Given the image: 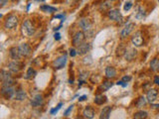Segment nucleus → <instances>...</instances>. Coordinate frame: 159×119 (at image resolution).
I'll list each match as a JSON object with an SVG mask.
<instances>
[{"mask_svg": "<svg viewBox=\"0 0 159 119\" xmlns=\"http://www.w3.org/2000/svg\"><path fill=\"white\" fill-rule=\"evenodd\" d=\"M35 31H36V29H35L34 25L32 24V22L29 19L25 20L22 24V34L26 37H31L35 34Z\"/></svg>", "mask_w": 159, "mask_h": 119, "instance_id": "1", "label": "nucleus"}, {"mask_svg": "<svg viewBox=\"0 0 159 119\" xmlns=\"http://www.w3.org/2000/svg\"><path fill=\"white\" fill-rule=\"evenodd\" d=\"M0 77H1L2 80V85H6V87H13L15 80L14 78L11 77L10 73L6 72V70H1V75H0Z\"/></svg>", "mask_w": 159, "mask_h": 119, "instance_id": "2", "label": "nucleus"}, {"mask_svg": "<svg viewBox=\"0 0 159 119\" xmlns=\"http://www.w3.org/2000/svg\"><path fill=\"white\" fill-rule=\"evenodd\" d=\"M18 25V17L14 14H10L7 16L6 20L4 22V26L6 29H13Z\"/></svg>", "mask_w": 159, "mask_h": 119, "instance_id": "3", "label": "nucleus"}, {"mask_svg": "<svg viewBox=\"0 0 159 119\" xmlns=\"http://www.w3.org/2000/svg\"><path fill=\"white\" fill-rule=\"evenodd\" d=\"M15 88L13 87H6V85H2L1 88V94L2 96H4L6 99H10L15 95Z\"/></svg>", "mask_w": 159, "mask_h": 119, "instance_id": "4", "label": "nucleus"}, {"mask_svg": "<svg viewBox=\"0 0 159 119\" xmlns=\"http://www.w3.org/2000/svg\"><path fill=\"white\" fill-rule=\"evenodd\" d=\"M108 17H110V19H112L115 22H119V23L120 22H122V20H123L122 15L118 9L110 10V12H108Z\"/></svg>", "mask_w": 159, "mask_h": 119, "instance_id": "5", "label": "nucleus"}, {"mask_svg": "<svg viewBox=\"0 0 159 119\" xmlns=\"http://www.w3.org/2000/svg\"><path fill=\"white\" fill-rule=\"evenodd\" d=\"M85 39H86V36L84 34V32H78L75 34V36L73 37V40H72V43L75 47H79L81 44L85 42Z\"/></svg>", "mask_w": 159, "mask_h": 119, "instance_id": "6", "label": "nucleus"}, {"mask_svg": "<svg viewBox=\"0 0 159 119\" xmlns=\"http://www.w3.org/2000/svg\"><path fill=\"white\" fill-rule=\"evenodd\" d=\"M131 42L135 47H141L143 45V37L141 35V32H136L131 38Z\"/></svg>", "mask_w": 159, "mask_h": 119, "instance_id": "7", "label": "nucleus"}, {"mask_svg": "<svg viewBox=\"0 0 159 119\" xmlns=\"http://www.w3.org/2000/svg\"><path fill=\"white\" fill-rule=\"evenodd\" d=\"M18 48L20 51V54H21V56H23V57H28V56L31 55L32 49L27 43H23V44L20 45Z\"/></svg>", "mask_w": 159, "mask_h": 119, "instance_id": "8", "label": "nucleus"}, {"mask_svg": "<svg viewBox=\"0 0 159 119\" xmlns=\"http://www.w3.org/2000/svg\"><path fill=\"white\" fill-rule=\"evenodd\" d=\"M66 63H67V55H64L62 57L58 58L54 62V68L56 70H61L65 67Z\"/></svg>", "mask_w": 159, "mask_h": 119, "instance_id": "9", "label": "nucleus"}, {"mask_svg": "<svg viewBox=\"0 0 159 119\" xmlns=\"http://www.w3.org/2000/svg\"><path fill=\"white\" fill-rule=\"evenodd\" d=\"M135 25L134 23H128L124 26V28L122 30V32H120V36L122 38H125L127 36H129V34L131 32L133 31V29H134Z\"/></svg>", "mask_w": 159, "mask_h": 119, "instance_id": "10", "label": "nucleus"}, {"mask_svg": "<svg viewBox=\"0 0 159 119\" xmlns=\"http://www.w3.org/2000/svg\"><path fill=\"white\" fill-rule=\"evenodd\" d=\"M22 69V64L18 61H13V62L8 64V70L12 73H18Z\"/></svg>", "mask_w": 159, "mask_h": 119, "instance_id": "11", "label": "nucleus"}, {"mask_svg": "<svg viewBox=\"0 0 159 119\" xmlns=\"http://www.w3.org/2000/svg\"><path fill=\"white\" fill-rule=\"evenodd\" d=\"M90 43H83V44H81L79 47H78V54L79 55H86L88 54V52H90Z\"/></svg>", "mask_w": 159, "mask_h": 119, "instance_id": "12", "label": "nucleus"}, {"mask_svg": "<svg viewBox=\"0 0 159 119\" xmlns=\"http://www.w3.org/2000/svg\"><path fill=\"white\" fill-rule=\"evenodd\" d=\"M79 25L84 31H89V30H90V28H92V22H90V19H87V18L81 19L79 22Z\"/></svg>", "mask_w": 159, "mask_h": 119, "instance_id": "13", "label": "nucleus"}, {"mask_svg": "<svg viewBox=\"0 0 159 119\" xmlns=\"http://www.w3.org/2000/svg\"><path fill=\"white\" fill-rule=\"evenodd\" d=\"M112 110V109L110 106H105V107H103L100 113V119H110Z\"/></svg>", "mask_w": 159, "mask_h": 119, "instance_id": "14", "label": "nucleus"}, {"mask_svg": "<svg viewBox=\"0 0 159 119\" xmlns=\"http://www.w3.org/2000/svg\"><path fill=\"white\" fill-rule=\"evenodd\" d=\"M157 95H158V92L157 90L154 89V88H151L147 92V95H146V98H147V101L150 103L154 102L155 99L157 98Z\"/></svg>", "mask_w": 159, "mask_h": 119, "instance_id": "15", "label": "nucleus"}, {"mask_svg": "<svg viewBox=\"0 0 159 119\" xmlns=\"http://www.w3.org/2000/svg\"><path fill=\"white\" fill-rule=\"evenodd\" d=\"M9 56L11 59H13L15 61L19 60L20 56H21V54H20V51H19V48L18 47H13L11 48V49L9 50Z\"/></svg>", "mask_w": 159, "mask_h": 119, "instance_id": "16", "label": "nucleus"}, {"mask_svg": "<svg viewBox=\"0 0 159 119\" xmlns=\"http://www.w3.org/2000/svg\"><path fill=\"white\" fill-rule=\"evenodd\" d=\"M83 115L86 119H93L95 117V110L90 106H87L83 111Z\"/></svg>", "mask_w": 159, "mask_h": 119, "instance_id": "17", "label": "nucleus"}, {"mask_svg": "<svg viewBox=\"0 0 159 119\" xmlns=\"http://www.w3.org/2000/svg\"><path fill=\"white\" fill-rule=\"evenodd\" d=\"M136 54H137V51L135 49H129L128 51L126 50L124 54V59L126 61H132L136 57Z\"/></svg>", "mask_w": 159, "mask_h": 119, "instance_id": "18", "label": "nucleus"}, {"mask_svg": "<svg viewBox=\"0 0 159 119\" xmlns=\"http://www.w3.org/2000/svg\"><path fill=\"white\" fill-rule=\"evenodd\" d=\"M42 103H43V96L41 94H36L31 99V105L34 106V107L40 106Z\"/></svg>", "mask_w": 159, "mask_h": 119, "instance_id": "19", "label": "nucleus"}, {"mask_svg": "<svg viewBox=\"0 0 159 119\" xmlns=\"http://www.w3.org/2000/svg\"><path fill=\"white\" fill-rule=\"evenodd\" d=\"M113 85V83L112 82H103L102 84L98 87V92H107V90L110 89V87H112Z\"/></svg>", "mask_w": 159, "mask_h": 119, "instance_id": "20", "label": "nucleus"}, {"mask_svg": "<svg viewBox=\"0 0 159 119\" xmlns=\"http://www.w3.org/2000/svg\"><path fill=\"white\" fill-rule=\"evenodd\" d=\"M14 97H15V99H16V100L21 101V100H24L25 98L27 97V94H26V92H25L23 89L19 88V89H17L16 92H15Z\"/></svg>", "mask_w": 159, "mask_h": 119, "instance_id": "21", "label": "nucleus"}, {"mask_svg": "<svg viewBox=\"0 0 159 119\" xmlns=\"http://www.w3.org/2000/svg\"><path fill=\"white\" fill-rule=\"evenodd\" d=\"M107 96H105V95H103V94H97V95H95L94 101H95V104L102 105L105 102H107Z\"/></svg>", "mask_w": 159, "mask_h": 119, "instance_id": "22", "label": "nucleus"}, {"mask_svg": "<svg viewBox=\"0 0 159 119\" xmlns=\"http://www.w3.org/2000/svg\"><path fill=\"white\" fill-rule=\"evenodd\" d=\"M40 10L43 12H46V13H55L58 9L56 7L50 6V5H42V6H40Z\"/></svg>", "mask_w": 159, "mask_h": 119, "instance_id": "23", "label": "nucleus"}, {"mask_svg": "<svg viewBox=\"0 0 159 119\" xmlns=\"http://www.w3.org/2000/svg\"><path fill=\"white\" fill-rule=\"evenodd\" d=\"M113 3V0H105V2H102L100 6V11H107L112 7V5Z\"/></svg>", "mask_w": 159, "mask_h": 119, "instance_id": "24", "label": "nucleus"}, {"mask_svg": "<svg viewBox=\"0 0 159 119\" xmlns=\"http://www.w3.org/2000/svg\"><path fill=\"white\" fill-rule=\"evenodd\" d=\"M105 75L108 78L114 77L117 75V70H115L113 67H107V69H105Z\"/></svg>", "mask_w": 159, "mask_h": 119, "instance_id": "25", "label": "nucleus"}, {"mask_svg": "<svg viewBox=\"0 0 159 119\" xmlns=\"http://www.w3.org/2000/svg\"><path fill=\"white\" fill-rule=\"evenodd\" d=\"M36 75H37L36 70L33 69V68H29V69L27 70V73L24 77H25V80H32V78H34L36 77Z\"/></svg>", "mask_w": 159, "mask_h": 119, "instance_id": "26", "label": "nucleus"}, {"mask_svg": "<svg viewBox=\"0 0 159 119\" xmlns=\"http://www.w3.org/2000/svg\"><path fill=\"white\" fill-rule=\"evenodd\" d=\"M148 116V113L146 111H143V110H139L137 112L134 113L133 115V119H146Z\"/></svg>", "mask_w": 159, "mask_h": 119, "instance_id": "27", "label": "nucleus"}, {"mask_svg": "<svg viewBox=\"0 0 159 119\" xmlns=\"http://www.w3.org/2000/svg\"><path fill=\"white\" fill-rule=\"evenodd\" d=\"M135 17L137 20H141L145 17V10L142 8V7H137L136 9V14H135Z\"/></svg>", "mask_w": 159, "mask_h": 119, "instance_id": "28", "label": "nucleus"}, {"mask_svg": "<svg viewBox=\"0 0 159 119\" xmlns=\"http://www.w3.org/2000/svg\"><path fill=\"white\" fill-rule=\"evenodd\" d=\"M150 69L153 72H157L159 70V60L158 59H153L150 63Z\"/></svg>", "mask_w": 159, "mask_h": 119, "instance_id": "29", "label": "nucleus"}, {"mask_svg": "<svg viewBox=\"0 0 159 119\" xmlns=\"http://www.w3.org/2000/svg\"><path fill=\"white\" fill-rule=\"evenodd\" d=\"M146 104V99L143 96H141V97H139L137 99V101H136V103H135V105L137 106L138 108H140V107H143Z\"/></svg>", "mask_w": 159, "mask_h": 119, "instance_id": "30", "label": "nucleus"}, {"mask_svg": "<svg viewBox=\"0 0 159 119\" xmlns=\"http://www.w3.org/2000/svg\"><path fill=\"white\" fill-rule=\"evenodd\" d=\"M62 106H63V103H62V102H60L59 104H58V105L56 106V107L53 108V109L50 110V113H51L52 115H55V114H56V113L58 112V111H59L60 109H61Z\"/></svg>", "mask_w": 159, "mask_h": 119, "instance_id": "31", "label": "nucleus"}, {"mask_svg": "<svg viewBox=\"0 0 159 119\" xmlns=\"http://www.w3.org/2000/svg\"><path fill=\"white\" fill-rule=\"evenodd\" d=\"M131 7H132V3L128 1V2H125L124 6H123V9H124V11H129L131 9Z\"/></svg>", "mask_w": 159, "mask_h": 119, "instance_id": "32", "label": "nucleus"}, {"mask_svg": "<svg viewBox=\"0 0 159 119\" xmlns=\"http://www.w3.org/2000/svg\"><path fill=\"white\" fill-rule=\"evenodd\" d=\"M73 108H74V105H71V106H69V108H68V109L66 110L65 112H64V115H65V116H68V115H69L71 111L73 110Z\"/></svg>", "mask_w": 159, "mask_h": 119, "instance_id": "33", "label": "nucleus"}, {"mask_svg": "<svg viewBox=\"0 0 159 119\" xmlns=\"http://www.w3.org/2000/svg\"><path fill=\"white\" fill-rule=\"evenodd\" d=\"M69 52H70V55H71V57H75L76 55L78 54V52L76 51L74 48H71V49L69 50Z\"/></svg>", "mask_w": 159, "mask_h": 119, "instance_id": "34", "label": "nucleus"}, {"mask_svg": "<svg viewBox=\"0 0 159 119\" xmlns=\"http://www.w3.org/2000/svg\"><path fill=\"white\" fill-rule=\"evenodd\" d=\"M117 85H122V87H127V82H122V80H118V82H117Z\"/></svg>", "mask_w": 159, "mask_h": 119, "instance_id": "35", "label": "nucleus"}, {"mask_svg": "<svg viewBox=\"0 0 159 119\" xmlns=\"http://www.w3.org/2000/svg\"><path fill=\"white\" fill-rule=\"evenodd\" d=\"M130 80H131L130 75H125V77H123L122 78V82H128Z\"/></svg>", "mask_w": 159, "mask_h": 119, "instance_id": "36", "label": "nucleus"}, {"mask_svg": "<svg viewBox=\"0 0 159 119\" xmlns=\"http://www.w3.org/2000/svg\"><path fill=\"white\" fill-rule=\"evenodd\" d=\"M7 2H8V0H0V6L4 7L7 4Z\"/></svg>", "mask_w": 159, "mask_h": 119, "instance_id": "37", "label": "nucleus"}, {"mask_svg": "<svg viewBox=\"0 0 159 119\" xmlns=\"http://www.w3.org/2000/svg\"><path fill=\"white\" fill-rule=\"evenodd\" d=\"M54 38L56 41H59L60 39H61V35H60V33H56V34L54 35Z\"/></svg>", "mask_w": 159, "mask_h": 119, "instance_id": "38", "label": "nucleus"}, {"mask_svg": "<svg viewBox=\"0 0 159 119\" xmlns=\"http://www.w3.org/2000/svg\"><path fill=\"white\" fill-rule=\"evenodd\" d=\"M154 83L159 85V75H156V77H154Z\"/></svg>", "mask_w": 159, "mask_h": 119, "instance_id": "39", "label": "nucleus"}, {"mask_svg": "<svg viewBox=\"0 0 159 119\" xmlns=\"http://www.w3.org/2000/svg\"><path fill=\"white\" fill-rule=\"evenodd\" d=\"M86 98H87V95L80 96V97H79V101H80V102H81V101H84V100H86Z\"/></svg>", "mask_w": 159, "mask_h": 119, "instance_id": "40", "label": "nucleus"}, {"mask_svg": "<svg viewBox=\"0 0 159 119\" xmlns=\"http://www.w3.org/2000/svg\"><path fill=\"white\" fill-rule=\"evenodd\" d=\"M35 1H37V2H43V1H45V0H35Z\"/></svg>", "mask_w": 159, "mask_h": 119, "instance_id": "41", "label": "nucleus"}, {"mask_svg": "<svg viewBox=\"0 0 159 119\" xmlns=\"http://www.w3.org/2000/svg\"><path fill=\"white\" fill-rule=\"evenodd\" d=\"M12 1H13V2H15V1H18V0H12Z\"/></svg>", "mask_w": 159, "mask_h": 119, "instance_id": "42", "label": "nucleus"}, {"mask_svg": "<svg viewBox=\"0 0 159 119\" xmlns=\"http://www.w3.org/2000/svg\"><path fill=\"white\" fill-rule=\"evenodd\" d=\"M158 1H159V0H158Z\"/></svg>", "mask_w": 159, "mask_h": 119, "instance_id": "43", "label": "nucleus"}]
</instances>
